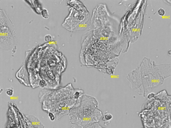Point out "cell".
Returning a JSON list of instances; mask_svg holds the SVG:
<instances>
[{
	"mask_svg": "<svg viewBox=\"0 0 171 128\" xmlns=\"http://www.w3.org/2000/svg\"><path fill=\"white\" fill-rule=\"evenodd\" d=\"M171 76V64H156L144 58L136 69L128 74L131 88L140 96L146 97L152 89L162 85Z\"/></svg>",
	"mask_w": 171,
	"mask_h": 128,
	"instance_id": "6da1fadb",
	"label": "cell"
},
{
	"mask_svg": "<svg viewBox=\"0 0 171 128\" xmlns=\"http://www.w3.org/2000/svg\"><path fill=\"white\" fill-rule=\"evenodd\" d=\"M48 115L50 119L52 121H53L56 120L55 116L53 114L51 113H48Z\"/></svg>",
	"mask_w": 171,
	"mask_h": 128,
	"instance_id": "8fae6325",
	"label": "cell"
},
{
	"mask_svg": "<svg viewBox=\"0 0 171 128\" xmlns=\"http://www.w3.org/2000/svg\"><path fill=\"white\" fill-rule=\"evenodd\" d=\"M71 124L83 128L100 121L103 113L93 96L83 94L68 113Z\"/></svg>",
	"mask_w": 171,
	"mask_h": 128,
	"instance_id": "3957f363",
	"label": "cell"
},
{
	"mask_svg": "<svg viewBox=\"0 0 171 128\" xmlns=\"http://www.w3.org/2000/svg\"><path fill=\"white\" fill-rule=\"evenodd\" d=\"M6 93L8 96H12L13 94V90L12 88H9L7 89L6 91Z\"/></svg>",
	"mask_w": 171,
	"mask_h": 128,
	"instance_id": "ba28073f",
	"label": "cell"
},
{
	"mask_svg": "<svg viewBox=\"0 0 171 128\" xmlns=\"http://www.w3.org/2000/svg\"><path fill=\"white\" fill-rule=\"evenodd\" d=\"M81 88H75L71 83L55 89L44 88L39 94L42 108L47 113L54 115L56 120L68 115L79 97L84 94Z\"/></svg>",
	"mask_w": 171,
	"mask_h": 128,
	"instance_id": "7a4b0ae2",
	"label": "cell"
},
{
	"mask_svg": "<svg viewBox=\"0 0 171 128\" xmlns=\"http://www.w3.org/2000/svg\"><path fill=\"white\" fill-rule=\"evenodd\" d=\"M3 89H0V94H1L2 92Z\"/></svg>",
	"mask_w": 171,
	"mask_h": 128,
	"instance_id": "4fadbf2b",
	"label": "cell"
},
{
	"mask_svg": "<svg viewBox=\"0 0 171 128\" xmlns=\"http://www.w3.org/2000/svg\"><path fill=\"white\" fill-rule=\"evenodd\" d=\"M33 127L38 128H44V125L37 117L32 115L26 116Z\"/></svg>",
	"mask_w": 171,
	"mask_h": 128,
	"instance_id": "5b68a950",
	"label": "cell"
},
{
	"mask_svg": "<svg viewBox=\"0 0 171 128\" xmlns=\"http://www.w3.org/2000/svg\"><path fill=\"white\" fill-rule=\"evenodd\" d=\"M16 42L13 25L5 11L0 9V49L11 50Z\"/></svg>",
	"mask_w": 171,
	"mask_h": 128,
	"instance_id": "277c9868",
	"label": "cell"
},
{
	"mask_svg": "<svg viewBox=\"0 0 171 128\" xmlns=\"http://www.w3.org/2000/svg\"><path fill=\"white\" fill-rule=\"evenodd\" d=\"M44 40L47 42L50 41L51 40V37L50 35H47L44 37Z\"/></svg>",
	"mask_w": 171,
	"mask_h": 128,
	"instance_id": "7c38bea8",
	"label": "cell"
},
{
	"mask_svg": "<svg viewBox=\"0 0 171 128\" xmlns=\"http://www.w3.org/2000/svg\"><path fill=\"white\" fill-rule=\"evenodd\" d=\"M158 13L159 16H164L165 14V11L162 8H160L158 10Z\"/></svg>",
	"mask_w": 171,
	"mask_h": 128,
	"instance_id": "30bf717a",
	"label": "cell"
},
{
	"mask_svg": "<svg viewBox=\"0 0 171 128\" xmlns=\"http://www.w3.org/2000/svg\"><path fill=\"white\" fill-rule=\"evenodd\" d=\"M83 128H105L102 127L98 123H96L94 124L88 125L87 127H85Z\"/></svg>",
	"mask_w": 171,
	"mask_h": 128,
	"instance_id": "52a82bcc",
	"label": "cell"
},
{
	"mask_svg": "<svg viewBox=\"0 0 171 128\" xmlns=\"http://www.w3.org/2000/svg\"><path fill=\"white\" fill-rule=\"evenodd\" d=\"M42 16L44 18H48L49 17V15L48 14V11L47 10L43 9L42 11Z\"/></svg>",
	"mask_w": 171,
	"mask_h": 128,
	"instance_id": "9c48e42d",
	"label": "cell"
},
{
	"mask_svg": "<svg viewBox=\"0 0 171 128\" xmlns=\"http://www.w3.org/2000/svg\"><path fill=\"white\" fill-rule=\"evenodd\" d=\"M113 118V116L110 113H106L104 115L102 118V120L103 121H108Z\"/></svg>",
	"mask_w": 171,
	"mask_h": 128,
	"instance_id": "8992f818",
	"label": "cell"
}]
</instances>
